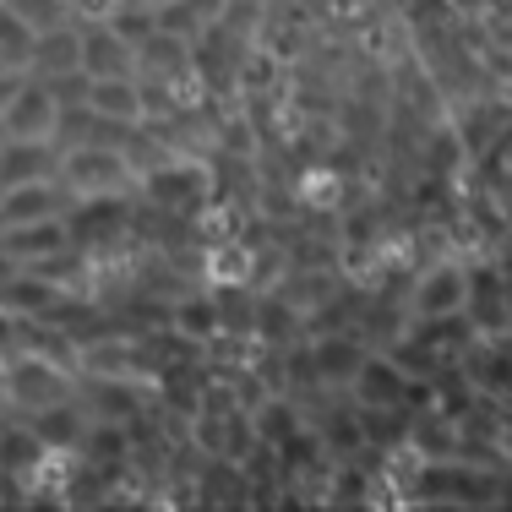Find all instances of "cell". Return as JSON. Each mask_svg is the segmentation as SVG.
I'll return each instance as SVG.
<instances>
[{
	"label": "cell",
	"mask_w": 512,
	"mask_h": 512,
	"mask_svg": "<svg viewBox=\"0 0 512 512\" xmlns=\"http://www.w3.org/2000/svg\"><path fill=\"white\" fill-rule=\"evenodd\" d=\"M82 33V77L99 82V77H137V50L126 39L93 22V28H77Z\"/></svg>",
	"instance_id": "7"
},
{
	"label": "cell",
	"mask_w": 512,
	"mask_h": 512,
	"mask_svg": "<svg viewBox=\"0 0 512 512\" xmlns=\"http://www.w3.org/2000/svg\"><path fill=\"white\" fill-rule=\"evenodd\" d=\"M55 148L50 142H22V137H0V186H33V180H55Z\"/></svg>",
	"instance_id": "10"
},
{
	"label": "cell",
	"mask_w": 512,
	"mask_h": 512,
	"mask_svg": "<svg viewBox=\"0 0 512 512\" xmlns=\"http://www.w3.org/2000/svg\"><path fill=\"white\" fill-rule=\"evenodd\" d=\"M463 278H469V289H463V311L474 316V327H485V333L502 338V327H507L502 273H496V267H474V273H463Z\"/></svg>",
	"instance_id": "14"
},
{
	"label": "cell",
	"mask_w": 512,
	"mask_h": 512,
	"mask_svg": "<svg viewBox=\"0 0 512 512\" xmlns=\"http://www.w3.org/2000/svg\"><path fill=\"white\" fill-rule=\"evenodd\" d=\"M6 273H17V262H11L6 251H0V278H6Z\"/></svg>",
	"instance_id": "29"
},
{
	"label": "cell",
	"mask_w": 512,
	"mask_h": 512,
	"mask_svg": "<svg viewBox=\"0 0 512 512\" xmlns=\"http://www.w3.org/2000/svg\"><path fill=\"white\" fill-rule=\"evenodd\" d=\"M202 186L207 180L197 175V169H186V164H169V169H153L148 175V197L158 207H169V213H191V207L202 202Z\"/></svg>",
	"instance_id": "18"
},
{
	"label": "cell",
	"mask_w": 512,
	"mask_h": 512,
	"mask_svg": "<svg viewBox=\"0 0 512 512\" xmlns=\"http://www.w3.org/2000/svg\"><path fill=\"white\" fill-rule=\"evenodd\" d=\"M153 28L158 33H175V39H191V33H197V17H191L180 0H164V6H153Z\"/></svg>",
	"instance_id": "25"
},
{
	"label": "cell",
	"mask_w": 512,
	"mask_h": 512,
	"mask_svg": "<svg viewBox=\"0 0 512 512\" xmlns=\"http://www.w3.org/2000/svg\"><path fill=\"white\" fill-rule=\"evenodd\" d=\"M33 436H39L50 453H82V436H88V414H82V404H71V398H55V404L33 409L28 414Z\"/></svg>",
	"instance_id": "8"
},
{
	"label": "cell",
	"mask_w": 512,
	"mask_h": 512,
	"mask_svg": "<svg viewBox=\"0 0 512 512\" xmlns=\"http://www.w3.org/2000/svg\"><path fill=\"white\" fill-rule=\"evenodd\" d=\"M355 387H360V404H371V409H404V393H409L404 365H393V360H360Z\"/></svg>",
	"instance_id": "16"
},
{
	"label": "cell",
	"mask_w": 512,
	"mask_h": 512,
	"mask_svg": "<svg viewBox=\"0 0 512 512\" xmlns=\"http://www.w3.org/2000/svg\"><path fill=\"white\" fill-rule=\"evenodd\" d=\"M186 39H175V33H148V39L137 44V71H142V82H175L180 71H186Z\"/></svg>",
	"instance_id": "17"
},
{
	"label": "cell",
	"mask_w": 512,
	"mask_h": 512,
	"mask_svg": "<svg viewBox=\"0 0 512 512\" xmlns=\"http://www.w3.org/2000/svg\"><path fill=\"white\" fill-rule=\"evenodd\" d=\"M180 6H186L197 22H213V17H224V11H229V0H180Z\"/></svg>",
	"instance_id": "27"
},
{
	"label": "cell",
	"mask_w": 512,
	"mask_h": 512,
	"mask_svg": "<svg viewBox=\"0 0 512 512\" xmlns=\"http://www.w3.org/2000/svg\"><path fill=\"white\" fill-rule=\"evenodd\" d=\"M104 28L137 50V44L153 33V6H148V0H142V6H137V0H109V6H104Z\"/></svg>",
	"instance_id": "20"
},
{
	"label": "cell",
	"mask_w": 512,
	"mask_h": 512,
	"mask_svg": "<svg viewBox=\"0 0 512 512\" xmlns=\"http://www.w3.org/2000/svg\"><path fill=\"white\" fill-rule=\"evenodd\" d=\"M66 246H71L66 218H33V224L0 229V251H6L17 267H33V262H44V256H55V251H66Z\"/></svg>",
	"instance_id": "6"
},
{
	"label": "cell",
	"mask_w": 512,
	"mask_h": 512,
	"mask_svg": "<svg viewBox=\"0 0 512 512\" xmlns=\"http://www.w3.org/2000/svg\"><path fill=\"white\" fill-rule=\"evenodd\" d=\"M50 458V447L39 442V436H33V425L28 420H0V480H28L33 469H39V463Z\"/></svg>",
	"instance_id": "15"
},
{
	"label": "cell",
	"mask_w": 512,
	"mask_h": 512,
	"mask_svg": "<svg viewBox=\"0 0 512 512\" xmlns=\"http://www.w3.org/2000/svg\"><path fill=\"white\" fill-rule=\"evenodd\" d=\"M88 109L99 120H120V126H137L148 115V93L137 77H99L88 82Z\"/></svg>",
	"instance_id": "11"
},
{
	"label": "cell",
	"mask_w": 512,
	"mask_h": 512,
	"mask_svg": "<svg viewBox=\"0 0 512 512\" xmlns=\"http://www.w3.org/2000/svg\"><path fill=\"white\" fill-rule=\"evenodd\" d=\"M55 180L66 197H126L137 186V164L126 148H104V142H82V148L60 153Z\"/></svg>",
	"instance_id": "1"
},
{
	"label": "cell",
	"mask_w": 512,
	"mask_h": 512,
	"mask_svg": "<svg viewBox=\"0 0 512 512\" xmlns=\"http://www.w3.org/2000/svg\"><path fill=\"white\" fill-rule=\"evenodd\" d=\"M28 44H33V33L0 6V71H28Z\"/></svg>",
	"instance_id": "23"
},
{
	"label": "cell",
	"mask_w": 512,
	"mask_h": 512,
	"mask_svg": "<svg viewBox=\"0 0 512 512\" xmlns=\"http://www.w3.org/2000/svg\"><path fill=\"white\" fill-rule=\"evenodd\" d=\"M175 322H180V333L197 338V344H207V338L224 333V316H218L213 300H186V306L175 311Z\"/></svg>",
	"instance_id": "24"
},
{
	"label": "cell",
	"mask_w": 512,
	"mask_h": 512,
	"mask_svg": "<svg viewBox=\"0 0 512 512\" xmlns=\"http://www.w3.org/2000/svg\"><path fill=\"white\" fill-rule=\"evenodd\" d=\"M55 99L50 88H44L39 77H22L17 93H11V104L0 109V131L6 137H22V142H50V126H55Z\"/></svg>",
	"instance_id": "3"
},
{
	"label": "cell",
	"mask_w": 512,
	"mask_h": 512,
	"mask_svg": "<svg viewBox=\"0 0 512 512\" xmlns=\"http://www.w3.org/2000/svg\"><path fill=\"white\" fill-rule=\"evenodd\" d=\"M0 6H6L28 33H50L60 22H71V0H0Z\"/></svg>",
	"instance_id": "22"
},
{
	"label": "cell",
	"mask_w": 512,
	"mask_h": 512,
	"mask_svg": "<svg viewBox=\"0 0 512 512\" xmlns=\"http://www.w3.org/2000/svg\"><path fill=\"white\" fill-rule=\"evenodd\" d=\"M60 218H66L71 246H104V240H115L126 229L131 202L126 197H71V207Z\"/></svg>",
	"instance_id": "4"
},
{
	"label": "cell",
	"mask_w": 512,
	"mask_h": 512,
	"mask_svg": "<svg viewBox=\"0 0 512 512\" xmlns=\"http://www.w3.org/2000/svg\"><path fill=\"white\" fill-rule=\"evenodd\" d=\"M0 197H6V186H0Z\"/></svg>",
	"instance_id": "30"
},
{
	"label": "cell",
	"mask_w": 512,
	"mask_h": 512,
	"mask_svg": "<svg viewBox=\"0 0 512 512\" xmlns=\"http://www.w3.org/2000/svg\"><path fill=\"white\" fill-rule=\"evenodd\" d=\"M463 289H469L463 267H436V273H425L420 295H414V316H425V322H453V316H463Z\"/></svg>",
	"instance_id": "13"
},
{
	"label": "cell",
	"mask_w": 512,
	"mask_h": 512,
	"mask_svg": "<svg viewBox=\"0 0 512 512\" xmlns=\"http://www.w3.org/2000/svg\"><path fill=\"white\" fill-rule=\"evenodd\" d=\"M131 414H137V387L120 382V376H99V387H93V420L126 425Z\"/></svg>",
	"instance_id": "21"
},
{
	"label": "cell",
	"mask_w": 512,
	"mask_h": 512,
	"mask_svg": "<svg viewBox=\"0 0 512 512\" xmlns=\"http://www.w3.org/2000/svg\"><path fill=\"white\" fill-rule=\"evenodd\" d=\"M0 137H6V131H0Z\"/></svg>",
	"instance_id": "31"
},
{
	"label": "cell",
	"mask_w": 512,
	"mask_h": 512,
	"mask_svg": "<svg viewBox=\"0 0 512 512\" xmlns=\"http://www.w3.org/2000/svg\"><path fill=\"white\" fill-rule=\"evenodd\" d=\"M71 207L66 191H55L50 180H33V186H11L0 197V229L11 224H33V218H60Z\"/></svg>",
	"instance_id": "12"
},
{
	"label": "cell",
	"mask_w": 512,
	"mask_h": 512,
	"mask_svg": "<svg viewBox=\"0 0 512 512\" xmlns=\"http://www.w3.org/2000/svg\"><path fill=\"white\" fill-rule=\"evenodd\" d=\"M44 88H50V99H55V104H88V77H82V71H66V77H50Z\"/></svg>",
	"instance_id": "26"
},
{
	"label": "cell",
	"mask_w": 512,
	"mask_h": 512,
	"mask_svg": "<svg viewBox=\"0 0 512 512\" xmlns=\"http://www.w3.org/2000/svg\"><path fill=\"white\" fill-rule=\"evenodd\" d=\"M55 306H60V289L50 278L28 273V267L0 278V316H11V322H44Z\"/></svg>",
	"instance_id": "5"
},
{
	"label": "cell",
	"mask_w": 512,
	"mask_h": 512,
	"mask_svg": "<svg viewBox=\"0 0 512 512\" xmlns=\"http://www.w3.org/2000/svg\"><path fill=\"white\" fill-rule=\"evenodd\" d=\"M17 82H22V77H17V71H0V109H6V104H11V93H17Z\"/></svg>",
	"instance_id": "28"
},
{
	"label": "cell",
	"mask_w": 512,
	"mask_h": 512,
	"mask_svg": "<svg viewBox=\"0 0 512 512\" xmlns=\"http://www.w3.org/2000/svg\"><path fill=\"white\" fill-rule=\"evenodd\" d=\"M360 360H365L360 338H322V344H316V355H311V371H316V382L344 387V382H355Z\"/></svg>",
	"instance_id": "19"
},
{
	"label": "cell",
	"mask_w": 512,
	"mask_h": 512,
	"mask_svg": "<svg viewBox=\"0 0 512 512\" xmlns=\"http://www.w3.org/2000/svg\"><path fill=\"white\" fill-rule=\"evenodd\" d=\"M0 387H6V404H17L28 414L55 404V398H71L66 376H60L55 360H44V355H11L6 365H0Z\"/></svg>",
	"instance_id": "2"
},
{
	"label": "cell",
	"mask_w": 512,
	"mask_h": 512,
	"mask_svg": "<svg viewBox=\"0 0 512 512\" xmlns=\"http://www.w3.org/2000/svg\"><path fill=\"white\" fill-rule=\"evenodd\" d=\"M28 71L39 82L50 77H66V71H82V33L71 28V22H60L50 33H33L28 44Z\"/></svg>",
	"instance_id": "9"
}]
</instances>
